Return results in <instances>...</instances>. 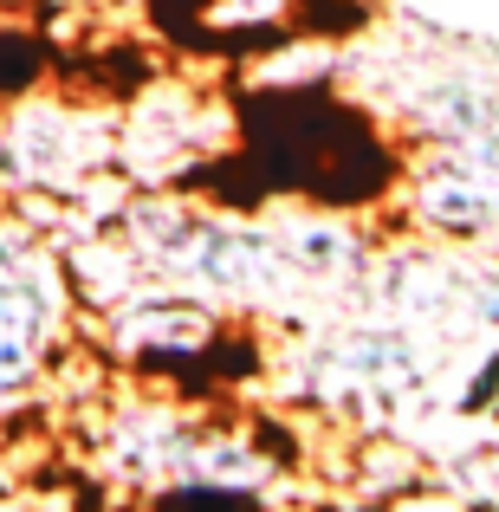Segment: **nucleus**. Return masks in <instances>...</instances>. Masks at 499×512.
Segmentation results:
<instances>
[{
	"instance_id": "nucleus-1",
	"label": "nucleus",
	"mask_w": 499,
	"mask_h": 512,
	"mask_svg": "<svg viewBox=\"0 0 499 512\" xmlns=\"http://www.w3.org/2000/svg\"><path fill=\"white\" fill-rule=\"evenodd\" d=\"M402 208L422 234L474 240L499 221V111H480L474 124L441 130L415 150Z\"/></svg>"
},
{
	"instance_id": "nucleus-2",
	"label": "nucleus",
	"mask_w": 499,
	"mask_h": 512,
	"mask_svg": "<svg viewBox=\"0 0 499 512\" xmlns=\"http://www.w3.org/2000/svg\"><path fill=\"white\" fill-rule=\"evenodd\" d=\"M91 318H98L104 357L130 363V370H143V376H182V370H195V363H214L227 350V338H234V325H227V312L214 299L163 286V279L124 292L117 305H104V312H91Z\"/></svg>"
},
{
	"instance_id": "nucleus-3",
	"label": "nucleus",
	"mask_w": 499,
	"mask_h": 512,
	"mask_svg": "<svg viewBox=\"0 0 499 512\" xmlns=\"http://www.w3.org/2000/svg\"><path fill=\"white\" fill-rule=\"evenodd\" d=\"M227 104L208 98L201 85H150L130 117H117V175L124 182H143V188H169L182 169L208 163L214 150L227 143Z\"/></svg>"
},
{
	"instance_id": "nucleus-4",
	"label": "nucleus",
	"mask_w": 499,
	"mask_h": 512,
	"mask_svg": "<svg viewBox=\"0 0 499 512\" xmlns=\"http://www.w3.org/2000/svg\"><path fill=\"white\" fill-rule=\"evenodd\" d=\"M65 338H72V299H65L59 253L0 279V422L39 396L52 350Z\"/></svg>"
},
{
	"instance_id": "nucleus-5",
	"label": "nucleus",
	"mask_w": 499,
	"mask_h": 512,
	"mask_svg": "<svg viewBox=\"0 0 499 512\" xmlns=\"http://www.w3.org/2000/svg\"><path fill=\"white\" fill-rule=\"evenodd\" d=\"M273 260L286 266V279H312V286H331V279H350L376 247H363V234L331 208H286L260 221Z\"/></svg>"
},
{
	"instance_id": "nucleus-6",
	"label": "nucleus",
	"mask_w": 499,
	"mask_h": 512,
	"mask_svg": "<svg viewBox=\"0 0 499 512\" xmlns=\"http://www.w3.org/2000/svg\"><path fill=\"white\" fill-rule=\"evenodd\" d=\"M305 0H195V33L201 39H253L273 46V33H286L299 20Z\"/></svg>"
}]
</instances>
